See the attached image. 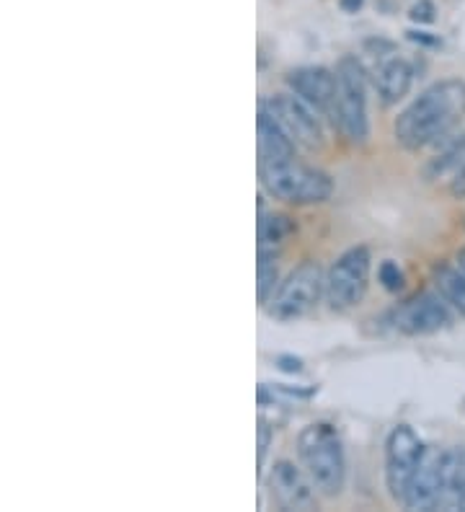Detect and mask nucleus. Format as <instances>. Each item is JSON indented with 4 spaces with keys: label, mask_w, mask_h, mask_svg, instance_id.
Returning <instances> with one entry per match:
<instances>
[{
    "label": "nucleus",
    "mask_w": 465,
    "mask_h": 512,
    "mask_svg": "<svg viewBox=\"0 0 465 512\" xmlns=\"http://www.w3.org/2000/svg\"><path fill=\"white\" fill-rule=\"evenodd\" d=\"M465 117V83L460 78L434 83L416 96L396 119L393 135L406 150H419L445 138Z\"/></svg>",
    "instance_id": "f257e3e1"
},
{
    "label": "nucleus",
    "mask_w": 465,
    "mask_h": 512,
    "mask_svg": "<svg viewBox=\"0 0 465 512\" xmlns=\"http://www.w3.org/2000/svg\"><path fill=\"white\" fill-rule=\"evenodd\" d=\"M298 453L318 492L336 497L344 489L347 463H344V445L334 425L316 422L305 427L298 438Z\"/></svg>",
    "instance_id": "f03ea898"
},
{
    "label": "nucleus",
    "mask_w": 465,
    "mask_h": 512,
    "mask_svg": "<svg viewBox=\"0 0 465 512\" xmlns=\"http://www.w3.org/2000/svg\"><path fill=\"white\" fill-rule=\"evenodd\" d=\"M259 179L269 197L287 202V205H318V202L329 200L334 192V182L329 174L310 169L295 158L285 163L259 166Z\"/></svg>",
    "instance_id": "7ed1b4c3"
},
{
    "label": "nucleus",
    "mask_w": 465,
    "mask_h": 512,
    "mask_svg": "<svg viewBox=\"0 0 465 512\" xmlns=\"http://www.w3.org/2000/svg\"><path fill=\"white\" fill-rule=\"evenodd\" d=\"M336 109L334 125L349 143H365L367 138V96L365 70L352 55L341 57L336 65Z\"/></svg>",
    "instance_id": "20e7f679"
},
{
    "label": "nucleus",
    "mask_w": 465,
    "mask_h": 512,
    "mask_svg": "<svg viewBox=\"0 0 465 512\" xmlns=\"http://www.w3.org/2000/svg\"><path fill=\"white\" fill-rule=\"evenodd\" d=\"M321 295H326V277L318 262H303L292 269L285 282L274 290L267 303V313L277 321L300 319L318 306Z\"/></svg>",
    "instance_id": "39448f33"
},
{
    "label": "nucleus",
    "mask_w": 465,
    "mask_h": 512,
    "mask_svg": "<svg viewBox=\"0 0 465 512\" xmlns=\"http://www.w3.org/2000/svg\"><path fill=\"white\" fill-rule=\"evenodd\" d=\"M370 249L354 246L344 251L326 275V303L331 311H349L360 306L370 285Z\"/></svg>",
    "instance_id": "423d86ee"
},
{
    "label": "nucleus",
    "mask_w": 465,
    "mask_h": 512,
    "mask_svg": "<svg viewBox=\"0 0 465 512\" xmlns=\"http://www.w3.org/2000/svg\"><path fill=\"white\" fill-rule=\"evenodd\" d=\"M424 450L427 448L409 425L393 427V432L388 435V443H385V484H388V492L396 502L406 500V492H409L411 479L422 463Z\"/></svg>",
    "instance_id": "0eeeda50"
},
{
    "label": "nucleus",
    "mask_w": 465,
    "mask_h": 512,
    "mask_svg": "<svg viewBox=\"0 0 465 512\" xmlns=\"http://www.w3.org/2000/svg\"><path fill=\"white\" fill-rule=\"evenodd\" d=\"M261 109L272 119H277L279 127L290 135L292 140L303 148H321L323 130L318 122V112L308 107L300 96L290 94H274L261 101Z\"/></svg>",
    "instance_id": "6e6552de"
},
{
    "label": "nucleus",
    "mask_w": 465,
    "mask_h": 512,
    "mask_svg": "<svg viewBox=\"0 0 465 512\" xmlns=\"http://www.w3.org/2000/svg\"><path fill=\"white\" fill-rule=\"evenodd\" d=\"M450 311L447 300L440 293H416L409 300H403L401 306L393 311L391 324L401 334L409 337H424V334H437V331L450 326Z\"/></svg>",
    "instance_id": "1a4fd4ad"
},
{
    "label": "nucleus",
    "mask_w": 465,
    "mask_h": 512,
    "mask_svg": "<svg viewBox=\"0 0 465 512\" xmlns=\"http://www.w3.org/2000/svg\"><path fill=\"white\" fill-rule=\"evenodd\" d=\"M267 487L269 494H272V500L277 502L282 510H316L318 500H316V484L310 476H305L303 471L295 466L292 461H277L272 466L267 476Z\"/></svg>",
    "instance_id": "9d476101"
},
{
    "label": "nucleus",
    "mask_w": 465,
    "mask_h": 512,
    "mask_svg": "<svg viewBox=\"0 0 465 512\" xmlns=\"http://www.w3.org/2000/svg\"><path fill=\"white\" fill-rule=\"evenodd\" d=\"M287 83L321 117L334 119L336 73H331L329 68H298L287 73Z\"/></svg>",
    "instance_id": "9b49d317"
},
{
    "label": "nucleus",
    "mask_w": 465,
    "mask_h": 512,
    "mask_svg": "<svg viewBox=\"0 0 465 512\" xmlns=\"http://www.w3.org/2000/svg\"><path fill=\"white\" fill-rule=\"evenodd\" d=\"M442 502V450H424L403 505L409 510H440Z\"/></svg>",
    "instance_id": "f8f14e48"
},
{
    "label": "nucleus",
    "mask_w": 465,
    "mask_h": 512,
    "mask_svg": "<svg viewBox=\"0 0 465 512\" xmlns=\"http://www.w3.org/2000/svg\"><path fill=\"white\" fill-rule=\"evenodd\" d=\"M256 135H259V166L269 163H285L295 158V140L279 127L277 119L269 117L264 109H259V122H256Z\"/></svg>",
    "instance_id": "ddd939ff"
},
{
    "label": "nucleus",
    "mask_w": 465,
    "mask_h": 512,
    "mask_svg": "<svg viewBox=\"0 0 465 512\" xmlns=\"http://www.w3.org/2000/svg\"><path fill=\"white\" fill-rule=\"evenodd\" d=\"M411 78H414V70L406 60H401V57L383 60L375 70V88H378L383 104H396L409 94Z\"/></svg>",
    "instance_id": "4468645a"
},
{
    "label": "nucleus",
    "mask_w": 465,
    "mask_h": 512,
    "mask_svg": "<svg viewBox=\"0 0 465 512\" xmlns=\"http://www.w3.org/2000/svg\"><path fill=\"white\" fill-rule=\"evenodd\" d=\"M298 225L290 215L285 213H261L259 225H256V236H259V254L264 256H279V251L285 249L287 241L295 236Z\"/></svg>",
    "instance_id": "2eb2a0df"
},
{
    "label": "nucleus",
    "mask_w": 465,
    "mask_h": 512,
    "mask_svg": "<svg viewBox=\"0 0 465 512\" xmlns=\"http://www.w3.org/2000/svg\"><path fill=\"white\" fill-rule=\"evenodd\" d=\"M434 288L465 319V272L458 264H437L432 272Z\"/></svg>",
    "instance_id": "dca6fc26"
},
{
    "label": "nucleus",
    "mask_w": 465,
    "mask_h": 512,
    "mask_svg": "<svg viewBox=\"0 0 465 512\" xmlns=\"http://www.w3.org/2000/svg\"><path fill=\"white\" fill-rule=\"evenodd\" d=\"M463 171H465V135L460 140H455L445 153L437 156V161L429 166V176L437 179V182L453 184Z\"/></svg>",
    "instance_id": "f3484780"
},
{
    "label": "nucleus",
    "mask_w": 465,
    "mask_h": 512,
    "mask_svg": "<svg viewBox=\"0 0 465 512\" xmlns=\"http://www.w3.org/2000/svg\"><path fill=\"white\" fill-rule=\"evenodd\" d=\"M259 303L267 306L269 298L274 295V290L279 288V267H277V256H264L259 254Z\"/></svg>",
    "instance_id": "a211bd4d"
},
{
    "label": "nucleus",
    "mask_w": 465,
    "mask_h": 512,
    "mask_svg": "<svg viewBox=\"0 0 465 512\" xmlns=\"http://www.w3.org/2000/svg\"><path fill=\"white\" fill-rule=\"evenodd\" d=\"M378 277H380V282H383V288L388 290V293H398V290L403 288V272L398 269L396 262H391V259L380 264Z\"/></svg>",
    "instance_id": "6ab92c4d"
},
{
    "label": "nucleus",
    "mask_w": 465,
    "mask_h": 512,
    "mask_svg": "<svg viewBox=\"0 0 465 512\" xmlns=\"http://www.w3.org/2000/svg\"><path fill=\"white\" fill-rule=\"evenodd\" d=\"M432 13H434L432 3H427V0H422L419 6L411 8V19H414V21H432V19H434Z\"/></svg>",
    "instance_id": "aec40b11"
},
{
    "label": "nucleus",
    "mask_w": 465,
    "mask_h": 512,
    "mask_svg": "<svg viewBox=\"0 0 465 512\" xmlns=\"http://www.w3.org/2000/svg\"><path fill=\"white\" fill-rule=\"evenodd\" d=\"M277 363H279V368L287 370V373H300V370H303V363H300V360H295V357H279Z\"/></svg>",
    "instance_id": "412c9836"
},
{
    "label": "nucleus",
    "mask_w": 465,
    "mask_h": 512,
    "mask_svg": "<svg viewBox=\"0 0 465 512\" xmlns=\"http://www.w3.org/2000/svg\"><path fill=\"white\" fill-rule=\"evenodd\" d=\"M267 445H269V430H267V425H261V432H259V463H264V453H267Z\"/></svg>",
    "instance_id": "4be33fe9"
},
{
    "label": "nucleus",
    "mask_w": 465,
    "mask_h": 512,
    "mask_svg": "<svg viewBox=\"0 0 465 512\" xmlns=\"http://www.w3.org/2000/svg\"><path fill=\"white\" fill-rule=\"evenodd\" d=\"M450 192H453L455 197H463L465 200V171L458 176V179H455L453 184H450Z\"/></svg>",
    "instance_id": "5701e85b"
},
{
    "label": "nucleus",
    "mask_w": 465,
    "mask_h": 512,
    "mask_svg": "<svg viewBox=\"0 0 465 512\" xmlns=\"http://www.w3.org/2000/svg\"><path fill=\"white\" fill-rule=\"evenodd\" d=\"M339 3H341V8H344V11L357 13L362 8V3H365V0H339Z\"/></svg>",
    "instance_id": "b1692460"
},
{
    "label": "nucleus",
    "mask_w": 465,
    "mask_h": 512,
    "mask_svg": "<svg viewBox=\"0 0 465 512\" xmlns=\"http://www.w3.org/2000/svg\"><path fill=\"white\" fill-rule=\"evenodd\" d=\"M455 264H458V267L465 272V249L458 251V256H455Z\"/></svg>",
    "instance_id": "393cba45"
},
{
    "label": "nucleus",
    "mask_w": 465,
    "mask_h": 512,
    "mask_svg": "<svg viewBox=\"0 0 465 512\" xmlns=\"http://www.w3.org/2000/svg\"><path fill=\"white\" fill-rule=\"evenodd\" d=\"M460 510H465V492H463V500H460Z\"/></svg>",
    "instance_id": "a878e982"
}]
</instances>
